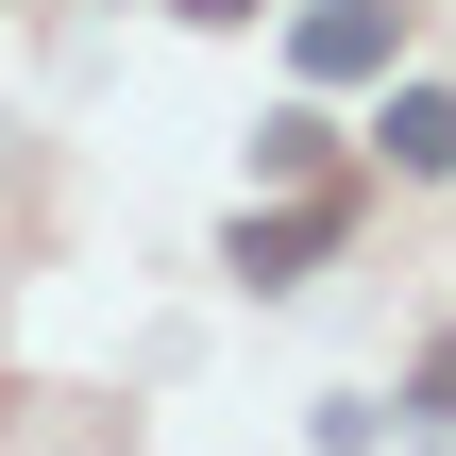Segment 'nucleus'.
<instances>
[{"label":"nucleus","mask_w":456,"mask_h":456,"mask_svg":"<svg viewBox=\"0 0 456 456\" xmlns=\"http://www.w3.org/2000/svg\"><path fill=\"white\" fill-rule=\"evenodd\" d=\"M169 17H203V34H237V17H254V0H169Z\"/></svg>","instance_id":"5"},{"label":"nucleus","mask_w":456,"mask_h":456,"mask_svg":"<svg viewBox=\"0 0 456 456\" xmlns=\"http://www.w3.org/2000/svg\"><path fill=\"white\" fill-rule=\"evenodd\" d=\"M389 169H456V102H440V85L389 102Z\"/></svg>","instance_id":"3"},{"label":"nucleus","mask_w":456,"mask_h":456,"mask_svg":"<svg viewBox=\"0 0 456 456\" xmlns=\"http://www.w3.org/2000/svg\"><path fill=\"white\" fill-rule=\"evenodd\" d=\"M389 51H406V0H322V17H305V68H322V85H372Z\"/></svg>","instance_id":"1"},{"label":"nucleus","mask_w":456,"mask_h":456,"mask_svg":"<svg viewBox=\"0 0 456 456\" xmlns=\"http://www.w3.org/2000/svg\"><path fill=\"white\" fill-rule=\"evenodd\" d=\"M423 423H456V338H440V355H423Z\"/></svg>","instance_id":"4"},{"label":"nucleus","mask_w":456,"mask_h":456,"mask_svg":"<svg viewBox=\"0 0 456 456\" xmlns=\"http://www.w3.org/2000/svg\"><path fill=\"white\" fill-rule=\"evenodd\" d=\"M338 220H355V203L322 186V203H288V220H254V237H237V271H254V288H288L305 254H338Z\"/></svg>","instance_id":"2"}]
</instances>
